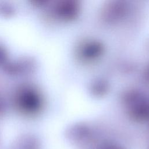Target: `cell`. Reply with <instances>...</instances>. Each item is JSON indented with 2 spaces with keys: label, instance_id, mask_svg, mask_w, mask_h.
I'll return each mask as SVG.
<instances>
[{
  "label": "cell",
  "instance_id": "3",
  "mask_svg": "<svg viewBox=\"0 0 149 149\" xmlns=\"http://www.w3.org/2000/svg\"><path fill=\"white\" fill-rule=\"evenodd\" d=\"M109 88V83L106 79L97 78L91 81L88 90L93 96L97 98H101L108 93Z\"/></svg>",
  "mask_w": 149,
  "mask_h": 149
},
{
  "label": "cell",
  "instance_id": "4",
  "mask_svg": "<svg viewBox=\"0 0 149 149\" xmlns=\"http://www.w3.org/2000/svg\"><path fill=\"white\" fill-rule=\"evenodd\" d=\"M102 54V48L98 45L89 46L84 48L79 52L80 58L85 62H91L98 58Z\"/></svg>",
  "mask_w": 149,
  "mask_h": 149
},
{
  "label": "cell",
  "instance_id": "5",
  "mask_svg": "<svg viewBox=\"0 0 149 149\" xmlns=\"http://www.w3.org/2000/svg\"><path fill=\"white\" fill-rule=\"evenodd\" d=\"M95 149H126L122 146L109 141L102 142L99 144Z\"/></svg>",
  "mask_w": 149,
  "mask_h": 149
},
{
  "label": "cell",
  "instance_id": "1",
  "mask_svg": "<svg viewBox=\"0 0 149 149\" xmlns=\"http://www.w3.org/2000/svg\"><path fill=\"white\" fill-rule=\"evenodd\" d=\"M128 117L136 122L149 121V97L137 89H129L121 96Z\"/></svg>",
  "mask_w": 149,
  "mask_h": 149
},
{
  "label": "cell",
  "instance_id": "2",
  "mask_svg": "<svg viewBox=\"0 0 149 149\" xmlns=\"http://www.w3.org/2000/svg\"><path fill=\"white\" fill-rule=\"evenodd\" d=\"M71 141L76 145L84 146L90 143L94 139V131L87 124L77 123L72 125L68 133Z\"/></svg>",
  "mask_w": 149,
  "mask_h": 149
},
{
  "label": "cell",
  "instance_id": "6",
  "mask_svg": "<svg viewBox=\"0 0 149 149\" xmlns=\"http://www.w3.org/2000/svg\"><path fill=\"white\" fill-rule=\"evenodd\" d=\"M142 77L144 81L149 85V65L144 69Z\"/></svg>",
  "mask_w": 149,
  "mask_h": 149
}]
</instances>
